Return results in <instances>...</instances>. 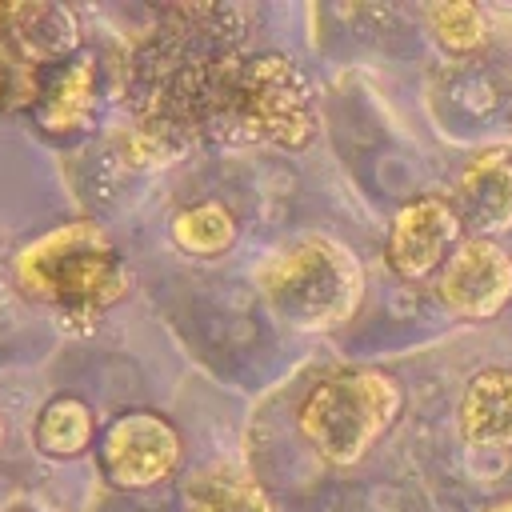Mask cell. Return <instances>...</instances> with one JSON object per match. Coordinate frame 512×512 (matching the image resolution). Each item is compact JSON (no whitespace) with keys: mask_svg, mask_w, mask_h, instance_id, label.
<instances>
[{"mask_svg":"<svg viewBox=\"0 0 512 512\" xmlns=\"http://www.w3.org/2000/svg\"><path fill=\"white\" fill-rule=\"evenodd\" d=\"M236 4H168L136 44L124 80L132 128L124 164L156 168L196 144H248V88L256 52Z\"/></svg>","mask_w":512,"mask_h":512,"instance_id":"obj_1","label":"cell"},{"mask_svg":"<svg viewBox=\"0 0 512 512\" xmlns=\"http://www.w3.org/2000/svg\"><path fill=\"white\" fill-rule=\"evenodd\" d=\"M12 272L32 300L48 304L60 316V324H92L132 288V272L120 260L112 236L92 220L48 228L16 252Z\"/></svg>","mask_w":512,"mask_h":512,"instance_id":"obj_2","label":"cell"},{"mask_svg":"<svg viewBox=\"0 0 512 512\" xmlns=\"http://www.w3.org/2000/svg\"><path fill=\"white\" fill-rule=\"evenodd\" d=\"M256 284L268 308L304 332L344 324L364 296V272L356 256L340 240L316 232L268 256L256 272Z\"/></svg>","mask_w":512,"mask_h":512,"instance_id":"obj_3","label":"cell"},{"mask_svg":"<svg viewBox=\"0 0 512 512\" xmlns=\"http://www.w3.org/2000/svg\"><path fill=\"white\" fill-rule=\"evenodd\" d=\"M404 392L380 368L324 376L300 404V432L332 464H356L400 416Z\"/></svg>","mask_w":512,"mask_h":512,"instance_id":"obj_4","label":"cell"},{"mask_svg":"<svg viewBox=\"0 0 512 512\" xmlns=\"http://www.w3.org/2000/svg\"><path fill=\"white\" fill-rule=\"evenodd\" d=\"M244 124H248V144H276V148L312 144L316 104H312V84L296 68V60L280 52H256Z\"/></svg>","mask_w":512,"mask_h":512,"instance_id":"obj_5","label":"cell"},{"mask_svg":"<svg viewBox=\"0 0 512 512\" xmlns=\"http://www.w3.org/2000/svg\"><path fill=\"white\" fill-rule=\"evenodd\" d=\"M180 464V432L160 412H124L104 432V472L120 488H152Z\"/></svg>","mask_w":512,"mask_h":512,"instance_id":"obj_6","label":"cell"},{"mask_svg":"<svg viewBox=\"0 0 512 512\" xmlns=\"http://www.w3.org/2000/svg\"><path fill=\"white\" fill-rule=\"evenodd\" d=\"M464 224L452 208V200L444 196H416L408 200L388 232V264L396 276L404 280H424L432 268L448 264V256L460 248Z\"/></svg>","mask_w":512,"mask_h":512,"instance_id":"obj_7","label":"cell"},{"mask_svg":"<svg viewBox=\"0 0 512 512\" xmlns=\"http://www.w3.org/2000/svg\"><path fill=\"white\" fill-rule=\"evenodd\" d=\"M440 300L464 320L496 316L512 300V256L484 236L464 240L440 272Z\"/></svg>","mask_w":512,"mask_h":512,"instance_id":"obj_8","label":"cell"},{"mask_svg":"<svg viewBox=\"0 0 512 512\" xmlns=\"http://www.w3.org/2000/svg\"><path fill=\"white\" fill-rule=\"evenodd\" d=\"M80 44V24L76 12L52 0H20V4H0V48L24 64V68H52L72 60Z\"/></svg>","mask_w":512,"mask_h":512,"instance_id":"obj_9","label":"cell"},{"mask_svg":"<svg viewBox=\"0 0 512 512\" xmlns=\"http://www.w3.org/2000/svg\"><path fill=\"white\" fill-rule=\"evenodd\" d=\"M96 96H100V84H96V60L88 56H72L64 64H52L48 72H40L32 80V116L40 124L44 136H80L92 128L96 120Z\"/></svg>","mask_w":512,"mask_h":512,"instance_id":"obj_10","label":"cell"},{"mask_svg":"<svg viewBox=\"0 0 512 512\" xmlns=\"http://www.w3.org/2000/svg\"><path fill=\"white\" fill-rule=\"evenodd\" d=\"M452 208L464 228L488 240V232H500L512 224V156L508 152H484L476 156L464 176L456 180Z\"/></svg>","mask_w":512,"mask_h":512,"instance_id":"obj_11","label":"cell"},{"mask_svg":"<svg viewBox=\"0 0 512 512\" xmlns=\"http://www.w3.org/2000/svg\"><path fill=\"white\" fill-rule=\"evenodd\" d=\"M460 432L476 448L512 444V368H484L460 396Z\"/></svg>","mask_w":512,"mask_h":512,"instance_id":"obj_12","label":"cell"},{"mask_svg":"<svg viewBox=\"0 0 512 512\" xmlns=\"http://www.w3.org/2000/svg\"><path fill=\"white\" fill-rule=\"evenodd\" d=\"M188 512H272V500L236 468L208 464L188 480Z\"/></svg>","mask_w":512,"mask_h":512,"instance_id":"obj_13","label":"cell"},{"mask_svg":"<svg viewBox=\"0 0 512 512\" xmlns=\"http://www.w3.org/2000/svg\"><path fill=\"white\" fill-rule=\"evenodd\" d=\"M92 432H96L92 408L76 396L48 400L36 420V444L44 456H80L92 444Z\"/></svg>","mask_w":512,"mask_h":512,"instance_id":"obj_14","label":"cell"},{"mask_svg":"<svg viewBox=\"0 0 512 512\" xmlns=\"http://www.w3.org/2000/svg\"><path fill=\"white\" fill-rule=\"evenodd\" d=\"M172 240L192 252V256H216V252H228L232 240H236V216L208 200V204H192L184 212L172 216Z\"/></svg>","mask_w":512,"mask_h":512,"instance_id":"obj_15","label":"cell"},{"mask_svg":"<svg viewBox=\"0 0 512 512\" xmlns=\"http://www.w3.org/2000/svg\"><path fill=\"white\" fill-rule=\"evenodd\" d=\"M428 28H432L436 40H440L448 52H456V56L476 52V48H484V40H488L484 12H480L476 4H468V0L432 4V8H428Z\"/></svg>","mask_w":512,"mask_h":512,"instance_id":"obj_16","label":"cell"},{"mask_svg":"<svg viewBox=\"0 0 512 512\" xmlns=\"http://www.w3.org/2000/svg\"><path fill=\"white\" fill-rule=\"evenodd\" d=\"M20 68H24V64H16V60L0 48V108L16 104V96H20Z\"/></svg>","mask_w":512,"mask_h":512,"instance_id":"obj_17","label":"cell"},{"mask_svg":"<svg viewBox=\"0 0 512 512\" xmlns=\"http://www.w3.org/2000/svg\"><path fill=\"white\" fill-rule=\"evenodd\" d=\"M484 512H512V500H500V504H492V508H484Z\"/></svg>","mask_w":512,"mask_h":512,"instance_id":"obj_18","label":"cell"},{"mask_svg":"<svg viewBox=\"0 0 512 512\" xmlns=\"http://www.w3.org/2000/svg\"><path fill=\"white\" fill-rule=\"evenodd\" d=\"M0 440H4V420H0Z\"/></svg>","mask_w":512,"mask_h":512,"instance_id":"obj_19","label":"cell"}]
</instances>
